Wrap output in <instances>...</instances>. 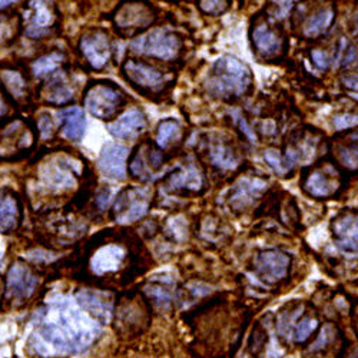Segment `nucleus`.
Returning <instances> with one entry per match:
<instances>
[{
    "label": "nucleus",
    "instance_id": "1",
    "mask_svg": "<svg viewBox=\"0 0 358 358\" xmlns=\"http://www.w3.org/2000/svg\"><path fill=\"white\" fill-rule=\"evenodd\" d=\"M103 311L96 296L53 301L41 314L39 338L59 354L82 351L96 338Z\"/></svg>",
    "mask_w": 358,
    "mask_h": 358
},
{
    "label": "nucleus",
    "instance_id": "2",
    "mask_svg": "<svg viewBox=\"0 0 358 358\" xmlns=\"http://www.w3.org/2000/svg\"><path fill=\"white\" fill-rule=\"evenodd\" d=\"M251 83L252 75L245 64L234 56H222L214 65L208 89L217 98L234 99L245 95Z\"/></svg>",
    "mask_w": 358,
    "mask_h": 358
},
{
    "label": "nucleus",
    "instance_id": "3",
    "mask_svg": "<svg viewBox=\"0 0 358 358\" xmlns=\"http://www.w3.org/2000/svg\"><path fill=\"white\" fill-rule=\"evenodd\" d=\"M131 49L135 53L171 61V59L176 57L179 49H181V42L176 35L164 31V29H154L149 34L134 39L131 42Z\"/></svg>",
    "mask_w": 358,
    "mask_h": 358
},
{
    "label": "nucleus",
    "instance_id": "4",
    "mask_svg": "<svg viewBox=\"0 0 358 358\" xmlns=\"http://www.w3.org/2000/svg\"><path fill=\"white\" fill-rule=\"evenodd\" d=\"M128 248L117 243H105L94 248L89 257V270L96 277H109L122 273L128 261Z\"/></svg>",
    "mask_w": 358,
    "mask_h": 358
},
{
    "label": "nucleus",
    "instance_id": "5",
    "mask_svg": "<svg viewBox=\"0 0 358 358\" xmlns=\"http://www.w3.org/2000/svg\"><path fill=\"white\" fill-rule=\"evenodd\" d=\"M122 105V95L109 83H95L85 95V108L98 119L113 117Z\"/></svg>",
    "mask_w": 358,
    "mask_h": 358
},
{
    "label": "nucleus",
    "instance_id": "6",
    "mask_svg": "<svg viewBox=\"0 0 358 358\" xmlns=\"http://www.w3.org/2000/svg\"><path fill=\"white\" fill-rule=\"evenodd\" d=\"M149 203H151V191L148 188L132 187L122 191L113 206L116 222L129 224L138 221L148 213Z\"/></svg>",
    "mask_w": 358,
    "mask_h": 358
},
{
    "label": "nucleus",
    "instance_id": "7",
    "mask_svg": "<svg viewBox=\"0 0 358 358\" xmlns=\"http://www.w3.org/2000/svg\"><path fill=\"white\" fill-rule=\"evenodd\" d=\"M303 188L310 196L318 199L331 198L341 188L340 173L331 164L318 165L304 176Z\"/></svg>",
    "mask_w": 358,
    "mask_h": 358
},
{
    "label": "nucleus",
    "instance_id": "8",
    "mask_svg": "<svg viewBox=\"0 0 358 358\" xmlns=\"http://www.w3.org/2000/svg\"><path fill=\"white\" fill-rule=\"evenodd\" d=\"M291 258L280 250L262 251L255 261V273L265 284H277L287 278Z\"/></svg>",
    "mask_w": 358,
    "mask_h": 358
},
{
    "label": "nucleus",
    "instance_id": "9",
    "mask_svg": "<svg viewBox=\"0 0 358 358\" xmlns=\"http://www.w3.org/2000/svg\"><path fill=\"white\" fill-rule=\"evenodd\" d=\"M268 182L259 176H244L235 184L229 195V205L235 211H244L266 191Z\"/></svg>",
    "mask_w": 358,
    "mask_h": 358
},
{
    "label": "nucleus",
    "instance_id": "10",
    "mask_svg": "<svg viewBox=\"0 0 358 358\" xmlns=\"http://www.w3.org/2000/svg\"><path fill=\"white\" fill-rule=\"evenodd\" d=\"M331 231L337 247L344 252L358 251V213L344 211L331 224Z\"/></svg>",
    "mask_w": 358,
    "mask_h": 358
},
{
    "label": "nucleus",
    "instance_id": "11",
    "mask_svg": "<svg viewBox=\"0 0 358 358\" xmlns=\"http://www.w3.org/2000/svg\"><path fill=\"white\" fill-rule=\"evenodd\" d=\"M128 148L121 143H106L99 157L101 172L115 181H122L127 176Z\"/></svg>",
    "mask_w": 358,
    "mask_h": 358
},
{
    "label": "nucleus",
    "instance_id": "12",
    "mask_svg": "<svg viewBox=\"0 0 358 358\" xmlns=\"http://www.w3.org/2000/svg\"><path fill=\"white\" fill-rule=\"evenodd\" d=\"M38 285V280L31 268L23 264H15L6 275V295L12 300H20L31 295Z\"/></svg>",
    "mask_w": 358,
    "mask_h": 358
},
{
    "label": "nucleus",
    "instance_id": "13",
    "mask_svg": "<svg viewBox=\"0 0 358 358\" xmlns=\"http://www.w3.org/2000/svg\"><path fill=\"white\" fill-rule=\"evenodd\" d=\"M80 50L86 61L95 69H102L112 56V46L109 38L103 32L87 35L80 42Z\"/></svg>",
    "mask_w": 358,
    "mask_h": 358
},
{
    "label": "nucleus",
    "instance_id": "14",
    "mask_svg": "<svg viewBox=\"0 0 358 358\" xmlns=\"http://www.w3.org/2000/svg\"><path fill=\"white\" fill-rule=\"evenodd\" d=\"M26 32L32 38H41L55 22V13L48 0H32L26 10Z\"/></svg>",
    "mask_w": 358,
    "mask_h": 358
},
{
    "label": "nucleus",
    "instance_id": "15",
    "mask_svg": "<svg viewBox=\"0 0 358 358\" xmlns=\"http://www.w3.org/2000/svg\"><path fill=\"white\" fill-rule=\"evenodd\" d=\"M251 39L257 53L262 57H277L282 50V38L274 27L266 23H258L252 27Z\"/></svg>",
    "mask_w": 358,
    "mask_h": 358
},
{
    "label": "nucleus",
    "instance_id": "16",
    "mask_svg": "<svg viewBox=\"0 0 358 358\" xmlns=\"http://www.w3.org/2000/svg\"><path fill=\"white\" fill-rule=\"evenodd\" d=\"M3 129V128H2ZM32 145V135L29 128L22 121L10 122L0 135V154H16L22 149H27Z\"/></svg>",
    "mask_w": 358,
    "mask_h": 358
},
{
    "label": "nucleus",
    "instance_id": "17",
    "mask_svg": "<svg viewBox=\"0 0 358 358\" xmlns=\"http://www.w3.org/2000/svg\"><path fill=\"white\" fill-rule=\"evenodd\" d=\"M115 22L122 29H145L152 22V10L139 2L124 3L117 9Z\"/></svg>",
    "mask_w": 358,
    "mask_h": 358
},
{
    "label": "nucleus",
    "instance_id": "18",
    "mask_svg": "<svg viewBox=\"0 0 358 358\" xmlns=\"http://www.w3.org/2000/svg\"><path fill=\"white\" fill-rule=\"evenodd\" d=\"M124 72L134 85L142 89H158L165 82V76L161 72L142 62L128 61L124 65Z\"/></svg>",
    "mask_w": 358,
    "mask_h": 358
},
{
    "label": "nucleus",
    "instance_id": "19",
    "mask_svg": "<svg viewBox=\"0 0 358 358\" xmlns=\"http://www.w3.org/2000/svg\"><path fill=\"white\" fill-rule=\"evenodd\" d=\"M203 185H205L203 175L194 162L187 164L185 166H181L168 179V187L172 191L185 189V191L198 192L203 188Z\"/></svg>",
    "mask_w": 358,
    "mask_h": 358
},
{
    "label": "nucleus",
    "instance_id": "20",
    "mask_svg": "<svg viewBox=\"0 0 358 358\" xmlns=\"http://www.w3.org/2000/svg\"><path fill=\"white\" fill-rule=\"evenodd\" d=\"M146 127V119L142 110L131 109L124 116H121L108 127V131L112 136L119 139L134 138L141 134Z\"/></svg>",
    "mask_w": 358,
    "mask_h": 358
},
{
    "label": "nucleus",
    "instance_id": "21",
    "mask_svg": "<svg viewBox=\"0 0 358 358\" xmlns=\"http://www.w3.org/2000/svg\"><path fill=\"white\" fill-rule=\"evenodd\" d=\"M318 142L320 139L313 132H303L300 134V136L288 145L285 157L291 161L292 165L298 162L308 164L313 161L317 152Z\"/></svg>",
    "mask_w": 358,
    "mask_h": 358
},
{
    "label": "nucleus",
    "instance_id": "22",
    "mask_svg": "<svg viewBox=\"0 0 358 358\" xmlns=\"http://www.w3.org/2000/svg\"><path fill=\"white\" fill-rule=\"evenodd\" d=\"M61 121L64 122V135L71 141H80L85 134L86 119L82 108L72 106L61 112Z\"/></svg>",
    "mask_w": 358,
    "mask_h": 358
},
{
    "label": "nucleus",
    "instance_id": "23",
    "mask_svg": "<svg viewBox=\"0 0 358 358\" xmlns=\"http://www.w3.org/2000/svg\"><path fill=\"white\" fill-rule=\"evenodd\" d=\"M45 98L55 105L68 103L73 98V91L64 73H52V79L45 89Z\"/></svg>",
    "mask_w": 358,
    "mask_h": 358
},
{
    "label": "nucleus",
    "instance_id": "24",
    "mask_svg": "<svg viewBox=\"0 0 358 358\" xmlns=\"http://www.w3.org/2000/svg\"><path fill=\"white\" fill-rule=\"evenodd\" d=\"M334 16L336 13L333 8H325L318 10L314 16H311L306 22L303 27V35L310 39H315L325 35L328 31H330V27L334 22Z\"/></svg>",
    "mask_w": 358,
    "mask_h": 358
},
{
    "label": "nucleus",
    "instance_id": "25",
    "mask_svg": "<svg viewBox=\"0 0 358 358\" xmlns=\"http://www.w3.org/2000/svg\"><path fill=\"white\" fill-rule=\"evenodd\" d=\"M161 165H162L161 152L158 149H149L148 155L141 152L134 158L131 164V172L141 179H152L154 171L158 169Z\"/></svg>",
    "mask_w": 358,
    "mask_h": 358
},
{
    "label": "nucleus",
    "instance_id": "26",
    "mask_svg": "<svg viewBox=\"0 0 358 358\" xmlns=\"http://www.w3.org/2000/svg\"><path fill=\"white\" fill-rule=\"evenodd\" d=\"M20 222V206L16 198L5 195L0 199V232L9 234Z\"/></svg>",
    "mask_w": 358,
    "mask_h": 358
},
{
    "label": "nucleus",
    "instance_id": "27",
    "mask_svg": "<svg viewBox=\"0 0 358 358\" xmlns=\"http://www.w3.org/2000/svg\"><path fill=\"white\" fill-rule=\"evenodd\" d=\"M210 158L215 166L224 171H232L240 165V157L229 145L224 142L213 143L210 146Z\"/></svg>",
    "mask_w": 358,
    "mask_h": 358
},
{
    "label": "nucleus",
    "instance_id": "28",
    "mask_svg": "<svg viewBox=\"0 0 358 358\" xmlns=\"http://www.w3.org/2000/svg\"><path fill=\"white\" fill-rule=\"evenodd\" d=\"M338 162L348 171H358V129L350 134L348 142L337 151Z\"/></svg>",
    "mask_w": 358,
    "mask_h": 358
},
{
    "label": "nucleus",
    "instance_id": "29",
    "mask_svg": "<svg viewBox=\"0 0 358 358\" xmlns=\"http://www.w3.org/2000/svg\"><path fill=\"white\" fill-rule=\"evenodd\" d=\"M62 59L64 56L56 52L38 59V61L34 64V75L36 78H45L48 75L55 73V71L61 66Z\"/></svg>",
    "mask_w": 358,
    "mask_h": 358
},
{
    "label": "nucleus",
    "instance_id": "30",
    "mask_svg": "<svg viewBox=\"0 0 358 358\" xmlns=\"http://www.w3.org/2000/svg\"><path fill=\"white\" fill-rule=\"evenodd\" d=\"M264 159L268 164V166L278 175H287L294 168V165L285 157V154H281L277 149H266L264 152Z\"/></svg>",
    "mask_w": 358,
    "mask_h": 358
},
{
    "label": "nucleus",
    "instance_id": "31",
    "mask_svg": "<svg viewBox=\"0 0 358 358\" xmlns=\"http://www.w3.org/2000/svg\"><path fill=\"white\" fill-rule=\"evenodd\" d=\"M181 134V128L175 119H166V121L161 122L157 134V143L159 148L165 149L168 148L178 136Z\"/></svg>",
    "mask_w": 358,
    "mask_h": 358
},
{
    "label": "nucleus",
    "instance_id": "32",
    "mask_svg": "<svg viewBox=\"0 0 358 358\" xmlns=\"http://www.w3.org/2000/svg\"><path fill=\"white\" fill-rule=\"evenodd\" d=\"M338 338V331L337 328L333 324H327L324 325V328L321 330L318 338L315 340L314 344L310 345L308 352L311 354H321L322 351L328 350V345H331L337 341Z\"/></svg>",
    "mask_w": 358,
    "mask_h": 358
},
{
    "label": "nucleus",
    "instance_id": "33",
    "mask_svg": "<svg viewBox=\"0 0 358 358\" xmlns=\"http://www.w3.org/2000/svg\"><path fill=\"white\" fill-rule=\"evenodd\" d=\"M0 78H2L3 83L6 85L8 91L17 99L23 98L24 96V92H26V82L24 79L22 78V75L19 72H13V71H5L2 72V75H0Z\"/></svg>",
    "mask_w": 358,
    "mask_h": 358
},
{
    "label": "nucleus",
    "instance_id": "34",
    "mask_svg": "<svg viewBox=\"0 0 358 358\" xmlns=\"http://www.w3.org/2000/svg\"><path fill=\"white\" fill-rule=\"evenodd\" d=\"M317 327H318L317 318L304 317L301 320H298L296 324H295V328H294V333H292L294 341L295 343H304L317 330Z\"/></svg>",
    "mask_w": 358,
    "mask_h": 358
},
{
    "label": "nucleus",
    "instance_id": "35",
    "mask_svg": "<svg viewBox=\"0 0 358 358\" xmlns=\"http://www.w3.org/2000/svg\"><path fill=\"white\" fill-rule=\"evenodd\" d=\"M301 314V308H296L295 311L281 313L278 317V333L282 338H289L294 333V328L296 324L298 315Z\"/></svg>",
    "mask_w": 358,
    "mask_h": 358
},
{
    "label": "nucleus",
    "instance_id": "36",
    "mask_svg": "<svg viewBox=\"0 0 358 358\" xmlns=\"http://www.w3.org/2000/svg\"><path fill=\"white\" fill-rule=\"evenodd\" d=\"M148 292L151 294V298L154 300V303H157L159 306H166L172 300V291L165 284L151 285V288L148 289Z\"/></svg>",
    "mask_w": 358,
    "mask_h": 358
},
{
    "label": "nucleus",
    "instance_id": "37",
    "mask_svg": "<svg viewBox=\"0 0 358 358\" xmlns=\"http://www.w3.org/2000/svg\"><path fill=\"white\" fill-rule=\"evenodd\" d=\"M294 6V0H270V13L273 17L285 19Z\"/></svg>",
    "mask_w": 358,
    "mask_h": 358
},
{
    "label": "nucleus",
    "instance_id": "38",
    "mask_svg": "<svg viewBox=\"0 0 358 358\" xmlns=\"http://www.w3.org/2000/svg\"><path fill=\"white\" fill-rule=\"evenodd\" d=\"M357 125H358V115L357 113L347 112V113L337 115L334 117V127H336L337 131L350 129V128H354Z\"/></svg>",
    "mask_w": 358,
    "mask_h": 358
},
{
    "label": "nucleus",
    "instance_id": "39",
    "mask_svg": "<svg viewBox=\"0 0 358 358\" xmlns=\"http://www.w3.org/2000/svg\"><path fill=\"white\" fill-rule=\"evenodd\" d=\"M311 62L314 64V66L318 71H327L328 68H330L333 61H331V56L328 55L327 52L315 49V50L311 52Z\"/></svg>",
    "mask_w": 358,
    "mask_h": 358
},
{
    "label": "nucleus",
    "instance_id": "40",
    "mask_svg": "<svg viewBox=\"0 0 358 358\" xmlns=\"http://www.w3.org/2000/svg\"><path fill=\"white\" fill-rule=\"evenodd\" d=\"M201 8L206 13H220L225 8V0H201Z\"/></svg>",
    "mask_w": 358,
    "mask_h": 358
},
{
    "label": "nucleus",
    "instance_id": "41",
    "mask_svg": "<svg viewBox=\"0 0 358 358\" xmlns=\"http://www.w3.org/2000/svg\"><path fill=\"white\" fill-rule=\"evenodd\" d=\"M39 129L41 134L43 135V138H48L52 135L53 132V121L50 119V116H42L39 121Z\"/></svg>",
    "mask_w": 358,
    "mask_h": 358
},
{
    "label": "nucleus",
    "instance_id": "42",
    "mask_svg": "<svg viewBox=\"0 0 358 358\" xmlns=\"http://www.w3.org/2000/svg\"><path fill=\"white\" fill-rule=\"evenodd\" d=\"M235 121H236L238 127H240L241 131L245 134V136L250 139V142H255V134H254V131L248 127V124L245 122V119H244L241 115H236V116H235Z\"/></svg>",
    "mask_w": 358,
    "mask_h": 358
},
{
    "label": "nucleus",
    "instance_id": "43",
    "mask_svg": "<svg viewBox=\"0 0 358 358\" xmlns=\"http://www.w3.org/2000/svg\"><path fill=\"white\" fill-rule=\"evenodd\" d=\"M343 83L350 91H358V75L348 73L343 78Z\"/></svg>",
    "mask_w": 358,
    "mask_h": 358
},
{
    "label": "nucleus",
    "instance_id": "44",
    "mask_svg": "<svg viewBox=\"0 0 358 358\" xmlns=\"http://www.w3.org/2000/svg\"><path fill=\"white\" fill-rule=\"evenodd\" d=\"M10 26L12 24H9L6 22V19L0 17V41H3V39L10 36Z\"/></svg>",
    "mask_w": 358,
    "mask_h": 358
},
{
    "label": "nucleus",
    "instance_id": "45",
    "mask_svg": "<svg viewBox=\"0 0 358 358\" xmlns=\"http://www.w3.org/2000/svg\"><path fill=\"white\" fill-rule=\"evenodd\" d=\"M17 0H0V9H5V8H9L10 5L16 3Z\"/></svg>",
    "mask_w": 358,
    "mask_h": 358
},
{
    "label": "nucleus",
    "instance_id": "46",
    "mask_svg": "<svg viewBox=\"0 0 358 358\" xmlns=\"http://www.w3.org/2000/svg\"><path fill=\"white\" fill-rule=\"evenodd\" d=\"M5 112H6V108H5V103H3L2 96H0V117H2V116L5 115Z\"/></svg>",
    "mask_w": 358,
    "mask_h": 358
},
{
    "label": "nucleus",
    "instance_id": "47",
    "mask_svg": "<svg viewBox=\"0 0 358 358\" xmlns=\"http://www.w3.org/2000/svg\"><path fill=\"white\" fill-rule=\"evenodd\" d=\"M357 318H358V308H357Z\"/></svg>",
    "mask_w": 358,
    "mask_h": 358
}]
</instances>
